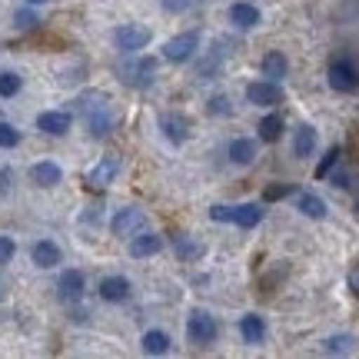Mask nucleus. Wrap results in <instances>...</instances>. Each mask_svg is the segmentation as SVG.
Segmentation results:
<instances>
[{
	"instance_id": "obj_22",
	"label": "nucleus",
	"mask_w": 359,
	"mask_h": 359,
	"mask_svg": "<svg viewBox=\"0 0 359 359\" xmlns=\"http://www.w3.org/2000/svg\"><path fill=\"white\" fill-rule=\"evenodd\" d=\"M143 353H150V356H163V353H170V336L163 333V330L143 333Z\"/></svg>"
},
{
	"instance_id": "obj_3",
	"label": "nucleus",
	"mask_w": 359,
	"mask_h": 359,
	"mask_svg": "<svg viewBox=\"0 0 359 359\" xmlns=\"http://www.w3.org/2000/svg\"><path fill=\"white\" fill-rule=\"evenodd\" d=\"M187 336H190L193 346H210L217 339V320L206 309H193L190 323H187Z\"/></svg>"
},
{
	"instance_id": "obj_32",
	"label": "nucleus",
	"mask_w": 359,
	"mask_h": 359,
	"mask_svg": "<svg viewBox=\"0 0 359 359\" xmlns=\"http://www.w3.org/2000/svg\"><path fill=\"white\" fill-rule=\"evenodd\" d=\"M17 143H20V133H17L11 123H0V147L11 150V147H17Z\"/></svg>"
},
{
	"instance_id": "obj_36",
	"label": "nucleus",
	"mask_w": 359,
	"mask_h": 359,
	"mask_svg": "<svg viewBox=\"0 0 359 359\" xmlns=\"http://www.w3.org/2000/svg\"><path fill=\"white\" fill-rule=\"evenodd\" d=\"M163 7H167L170 13H183L193 7V0H163Z\"/></svg>"
},
{
	"instance_id": "obj_1",
	"label": "nucleus",
	"mask_w": 359,
	"mask_h": 359,
	"mask_svg": "<svg viewBox=\"0 0 359 359\" xmlns=\"http://www.w3.org/2000/svg\"><path fill=\"white\" fill-rule=\"evenodd\" d=\"M210 217L219 219V223H236L243 230H253L259 219H263V206L257 203H243V206H213Z\"/></svg>"
},
{
	"instance_id": "obj_29",
	"label": "nucleus",
	"mask_w": 359,
	"mask_h": 359,
	"mask_svg": "<svg viewBox=\"0 0 359 359\" xmlns=\"http://www.w3.org/2000/svg\"><path fill=\"white\" fill-rule=\"evenodd\" d=\"M17 90H20V77L17 74H0V97H17Z\"/></svg>"
},
{
	"instance_id": "obj_33",
	"label": "nucleus",
	"mask_w": 359,
	"mask_h": 359,
	"mask_svg": "<svg viewBox=\"0 0 359 359\" xmlns=\"http://www.w3.org/2000/svg\"><path fill=\"white\" fill-rule=\"evenodd\" d=\"M13 253H17V243L11 236H0V263H11Z\"/></svg>"
},
{
	"instance_id": "obj_18",
	"label": "nucleus",
	"mask_w": 359,
	"mask_h": 359,
	"mask_svg": "<svg viewBox=\"0 0 359 359\" xmlns=\"http://www.w3.org/2000/svg\"><path fill=\"white\" fill-rule=\"evenodd\" d=\"M240 333H243L246 343H263L266 339V323H263V316H257V313H246L243 320H240Z\"/></svg>"
},
{
	"instance_id": "obj_25",
	"label": "nucleus",
	"mask_w": 359,
	"mask_h": 359,
	"mask_svg": "<svg viewBox=\"0 0 359 359\" xmlns=\"http://www.w3.org/2000/svg\"><path fill=\"white\" fill-rule=\"evenodd\" d=\"M299 213L309 219H323L326 217V203H323L316 193H303V196H299Z\"/></svg>"
},
{
	"instance_id": "obj_15",
	"label": "nucleus",
	"mask_w": 359,
	"mask_h": 359,
	"mask_svg": "<svg viewBox=\"0 0 359 359\" xmlns=\"http://www.w3.org/2000/svg\"><path fill=\"white\" fill-rule=\"evenodd\" d=\"M37 127L43 133H50V137H64L67 130H70V114H60V110H47V114L37 116Z\"/></svg>"
},
{
	"instance_id": "obj_37",
	"label": "nucleus",
	"mask_w": 359,
	"mask_h": 359,
	"mask_svg": "<svg viewBox=\"0 0 359 359\" xmlns=\"http://www.w3.org/2000/svg\"><path fill=\"white\" fill-rule=\"evenodd\" d=\"M11 180H13L11 170H0V193H7V190H11Z\"/></svg>"
},
{
	"instance_id": "obj_41",
	"label": "nucleus",
	"mask_w": 359,
	"mask_h": 359,
	"mask_svg": "<svg viewBox=\"0 0 359 359\" xmlns=\"http://www.w3.org/2000/svg\"><path fill=\"white\" fill-rule=\"evenodd\" d=\"M356 210H359V203H356Z\"/></svg>"
},
{
	"instance_id": "obj_31",
	"label": "nucleus",
	"mask_w": 359,
	"mask_h": 359,
	"mask_svg": "<svg viewBox=\"0 0 359 359\" xmlns=\"http://www.w3.org/2000/svg\"><path fill=\"white\" fill-rule=\"evenodd\" d=\"M13 24L20 27V30H34V27L40 24V17H37L34 11H27V7H24V11H17V13H13Z\"/></svg>"
},
{
	"instance_id": "obj_16",
	"label": "nucleus",
	"mask_w": 359,
	"mask_h": 359,
	"mask_svg": "<svg viewBox=\"0 0 359 359\" xmlns=\"http://www.w3.org/2000/svg\"><path fill=\"white\" fill-rule=\"evenodd\" d=\"M60 177H64V173H60V167H57L53 160H40V163L30 167V180H34L37 187H57Z\"/></svg>"
},
{
	"instance_id": "obj_34",
	"label": "nucleus",
	"mask_w": 359,
	"mask_h": 359,
	"mask_svg": "<svg viewBox=\"0 0 359 359\" xmlns=\"http://www.w3.org/2000/svg\"><path fill=\"white\" fill-rule=\"evenodd\" d=\"M210 114H219V116H226V114H233V107H230V100H226V97H213V100H210Z\"/></svg>"
},
{
	"instance_id": "obj_27",
	"label": "nucleus",
	"mask_w": 359,
	"mask_h": 359,
	"mask_svg": "<svg viewBox=\"0 0 359 359\" xmlns=\"http://www.w3.org/2000/svg\"><path fill=\"white\" fill-rule=\"evenodd\" d=\"M323 349H326V353H333V356H343V353L353 349V336H330V339L323 343Z\"/></svg>"
},
{
	"instance_id": "obj_7",
	"label": "nucleus",
	"mask_w": 359,
	"mask_h": 359,
	"mask_svg": "<svg viewBox=\"0 0 359 359\" xmlns=\"http://www.w3.org/2000/svg\"><path fill=\"white\" fill-rule=\"evenodd\" d=\"M246 100L257 103V107H276L283 100V90L276 80H259V83L246 87Z\"/></svg>"
},
{
	"instance_id": "obj_8",
	"label": "nucleus",
	"mask_w": 359,
	"mask_h": 359,
	"mask_svg": "<svg viewBox=\"0 0 359 359\" xmlns=\"http://www.w3.org/2000/svg\"><path fill=\"white\" fill-rule=\"evenodd\" d=\"M83 286H87L83 273L80 269H67V273H60V280H57V296L64 303H77L80 296H83Z\"/></svg>"
},
{
	"instance_id": "obj_39",
	"label": "nucleus",
	"mask_w": 359,
	"mask_h": 359,
	"mask_svg": "<svg viewBox=\"0 0 359 359\" xmlns=\"http://www.w3.org/2000/svg\"><path fill=\"white\" fill-rule=\"evenodd\" d=\"M333 187H349V177H346V173H336V177H333Z\"/></svg>"
},
{
	"instance_id": "obj_5",
	"label": "nucleus",
	"mask_w": 359,
	"mask_h": 359,
	"mask_svg": "<svg viewBox=\"0 0 359 359\" xmlns=\"http://www.w3.org/2000/svg\"><path fill=\"white\" fill-rule=\"evenodd\" d=\"M110 230H114V236H137L140 230H147V213L137 206H127L110 219Z\"/></svg>"
},
{
	"instance_id": "obj_17",
	"label": "nucleus",
	"mask_w": 359,
	"mask_h": 359,
	"mask_svg": "<svg viewBox=\"0 0 359 359\" xmlns=\"http://www.w3.org/2000/svg\"><path fill=\"white\" fill-rule=\"evenodd\" d=\"M30 257H34V263H37L40 269H50L60 263V246L53 243V240H40V243H34Z\"/></svg>"
},
{
	"instance_id": "obj_2",
	"label": "nucleus",
	"mask_w": 359,
	"mask_h": 359,
	"mask_svg": "<svg viewBox=\"0 0 359 359\" xmlns=\"http://www.w3.org/2000/svg\"><path fill=\"white\" fill-rule=\"evenodd\" d=\"M330 87L339 90V93H349V90L359 87V70L346 53H339V57L330 60Z\"/></svg>"
},
{
	"instance_id": "obj_6",
	"label": "nucleus",
	"mask_w": 359,
	"mask_h": 359,
	"mask_svg": "<svg viewBox=\"0 0 359 359\" xmlns=\"http://www.w3.org/2000/svg\"><path fill=\"white\" fill-rule=\"evenodd\" d=\"M196 47H200V37H196V34H180V37L167 40L163 57H167V60H173V64H187L193 53H196Z\"/></svg>"
},
{
	"instance_id": "obj_21",
	"label": "nucleus",
	"mask_w": 359,
	"mask_h": 359,
	"mask_svg": "<svg viewBox=\"0 0 359 359\" xmlns=\"http://www.w3.org/2000/svg\"><path fill=\"white\" fill-rule=\"evenodd\" d=\"M226 154H230V160L236 167H246V163L257 160V143L253 140H233L230 147H226Z\"/></svg>"
},
{
	"instance_id": "obj_28",
	"label": "nucleus",
	"mask_w": 359,
	"mask_h": 359,
	"mask_svg": "<svg viewBox=\"0 0 359 359\" xmlns=\"http://www.w3.org/2000/svg\"><path fill=\"white\" fill-rule=\"evenodd\" d=\"M173 243H177V253H180L183 259H196L200 253H203V246H196L193 240H187V236H177Z\"/></svg>"
},
{
	"instance_id": "obj_40",
	"label": "nucleus",
	"mask_w": 359,
	"mask_h": 359,
	"mask_svg": "<svg viewBox=\"0 0 359 359\" xmlns=\"http://www.w3.org/2000/svg\"><path fill=\"white\" fill-rule=\"evenodd\" d=\"M27 4H47V0H27Z\"/></svg>"
},
{
	"instance_id": "obj_14",
	"label": "nucleus",
	"mask_w": 359,
	"mask_h": 359,
	"mask_svg": "<svg viewBox=\"0 0 359 359\" xmlns=\"http://www.w3.org/2000/svg\"><path fill=\"white\" fill-rule=\"evenodd\" d=\"M127 296H130L127 276H107V280H100V299H107V303H123Z\"/></svg>"
},
{
	"instance_id": "obj_11",
	"label": "nucleus",
	"mask_w": 359,
	"mask_h": 359,
	"mask_svg": "<svg viewBox=\"0 0 359 359\" xmlns=\"http://www.w3.org/2000/svg\"><path fill=\"white\" fill-rule=\"evenodd\" d=\"M87 130H90V137H107L110 130H114V116H110V107L107 103H100V107H90L87 114Z\"/></svg>"
},
{
	"instance_id": "obj_13",
	"label": "nucleus",
	"mask_w": 359,
	"mask_h": 359,
	"mask_svg": "<svg viewBox=\"0 0 359 359\" xmlns=\"http://www.w3.org/2000/svg\"><path fill=\"white\" fill-rule=\"evenodd\" d=\"M163 250V240L156 236V233H147L140 230L133 240H130V257H137V259H147V257H156Z\"/></svg>"
},
{
	"instance_id": "obj_12",
	"label": "nucleus",
	"mask_w": 359,
	"mask_h": 359,
	"mask_svg": "<svg viewBox=\"0 0 359 359\" xmlns=\"http://www.w3.org/2000/svg\"><path fill=\"white\" fill-rule=\"evenodd\" d=\"M160 130H163V137L170 143H183L190 137V120L183 114H163L160 116Z\"/></svg>"
},
{
	"instance_id": "obj_24",
	"label": "nucleus",
	"mask_w": 359,
	"mask_h": 359,
	"mask_svg": "<svg viewBox=\"0 0 359 359\" xmlns=\"http://www.w3.org/2000/svg\"><path fill=\"white\" fill-rule=\"evenodd\" d=\"M223 57H226V50H223V40H219L217 47H213V50L206 53V60H203V64L196 67V74H200L203 80L217 77V70H219V64H223Z\"/></svg>"
},
{
	"instance_id": "obj_38",
	"label": "nucleus",
	"mask_w": 359,
	"mask_h": 359,
	"mask_svg": "<svg viewBox=\"0 0 359 359\" xmlns=\"http://www.w3.org/2000/svg\"><path fill=\"white\" fill-rule=\"evenodd\" d=\"M349 290H353V293L359 296V263L353 266V273H349Z\"/></svg>"
},
{
	"instance_id": "obj_9",
	"label": "nucleus",
	"mask_w": 359,
	"mask_h": 359,
	"mask_svg": "<svg viewBox=\"0 0 359 359\" xmlns=\"http://www.w3.org/2000/svg\"><path fill=\"white\" fill-rule=\"evenodd\" d=\"M116 173H120V160H116V156H103L100 163L87 173V187L103 190V187H110V183H114Z\"/></svg>"
},
{
	"instance_id": "obj_20",
	"label": "nucleus",
	"mask_w": 359,
	"mask_h": 359,
	"mask_svg": "<svg viewBox=\"0 0 359 359\" xmlns=\"http://www.w3.org/2000/svg\"><path fill=\"white\" fill-rule=\"evenodd\" d=\"M230 20L240 27V30H250V27L259 24V11L253 7V4H233V7H230Z\"/></svg>"
},
{
	"instance_id": "obj_26",
	"label": "nucleus",
	"mask_w": 359,
	"mask_h": 359,
	"mask_svg": "<svg viewBox=\"0 0 359 359\" xmlns=\"http://www.w3.org/2000/svg\"><path fill=\"white\" fill-rule=\"evenodd\" d=\"M280 133H283V116L280 114H269L259 120V137L266 143H276L280 140Z\"/></svg>"
},
{
	"instance_id": "obj_10",
	"label": "nucleus",
	"mask_w": 359,
	"mask_h": 359,
	"mask_svg": "<svg viewBox=\"0 0 359 359\" xmlns=\"http://www.w3.org/2000/svg\"><path fill=\"white\" fill-rule=\"evenodd\" d=\"M154 74H156V60H150V57L123 67V80L133 83V87H150V83H154Z\"/></svg>"
},
{
	"instance_id": "obj_23",
	"label": "nucleus",
	"mask_w": 359,
	"mask_h": 359,
	"mask_svg": "<svg viewBox=\"0 0 359 359\" xmlns=\"http://www.w3.org/2000/svg\"><path fill=\"white\" fill-rule=\"evenodd\" d=\"M286 70H290V64H286V57H283L280 50H273L263 57V77L269 80H283L286 77Z\"/></svg>"
},
{
	"instance_id": "obj_19",
	"label": "nucleus",
	"mask_w": 359,
	"mask_h": 359,
	"mask_svg": "<svg viewBox=\"0 0 359 359\" xmlns=\"http://www.w3.org/2000/svg\"><path fill=\"white\" fill-rule=\"evenodd\" d=\"M316 143H320V137H316V130L313 127H303L296 130V140H293V154L299 156V160H306V156H313L316 154Z\"/></svg>"
},
{
	"instance_id": "obj_4",
	"label": "nucleus",
	"mask_w": 359,
	"mask_h": 359,
	"mask_svg": "<svg viewBox=\"0 0 359 359\" xmlns=\"http://www.w3.org/2000/svg\"><path fill=\"white\" fill-rule=\"evenodd\" d=\"M114 43L123 53H137V50H143V47L150 43V30L140 27V24H123V27H116Z\"/></svg>"
},
{
	"instance_id": "obj_35",
	"label": "nucleus",
	"mask_w": 359,
	"mask_h": 359,
	"mask_svg": "<svg viewBox=\"0 0 359 359\" xmlns=\"http://www.w3.org/2000/svg\"><path fill=\"white\" fill-rule=\"evenodd\" d=\"M293 193V187L290 183H280V187H269L266 190V200H283V196H290Z\"/></svg>"
},
{
	"instance_id": "obj_30",
	"label": "nucleus",
	"mask_w": 359,
	"mask_h": 359,
	"mask_svg": "<svg viewBox=\"0 0 359 359\" xmlns=\"http://www.w3.org/2000/svg\"><path fill=\"white\" fill-rule=\"evenodd\" d=\"M339 163V147H333V150H326V156H323V163L316 167V180H323V177H330V170Z\"/></svg>"
}]
</instances>
